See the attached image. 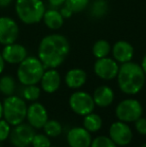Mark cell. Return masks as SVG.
<instances>
[{"label": "cell", "mask_w": 146, "mask_h": 147, "mask_svg": "<svg viewBox=\"0 0 146 147\" xmlns=\"http://www.w3.org/2000/svg\"><path fill=\"white\" fill-rule=\"evenodd\" d=\"M70 51L67 38L60 34H50L40 41L38 58L45 68H57L65 61Z\"/></svg>", "instance_id": "cell-1"}, {"label": "cell", "mask_w": 146, "mask_h": 147, "mask_svg": "<svg viewBox=\"0 0 146 147\" xmlns=\"http://www.w3.org/2000/svg\"><path fill=\"white\" fill-rule=\"evenodd\" d=\"M116 77L120 90L127 95H135L140 92L146 80L141 65L132 61L121 64Z\"/></svg>", "instance_id": "cell-2"}, {"label": "cell", "mask_w": 146, "mask_h": 147, "mask_svg": "<svg viewBox=\"0 0 146 147\" xmlns=\"http://www.w3.org/2000/svg\"><path fill=\"white\" fill-rule=\"evenodd\" d=\"M45 69L46 68L38 57L27 56L18 64L17 78L24 86L34 85L40 82Z\"/></svg>", "instance_id": "cell-3"}, {"label": "cell", "mask_w": 146, "mask_h": 147, "mask_svg": "<svg viewBox=\"0 0 146 147\" xmlns=\"http://www.w3.org/2000/svg\"><path fill=\"white\" fill-rule=\"evenodd\" d=\"M15 11L23 23L35 24L42 20L45 5L42 0H16Z\"/></svg>", "instance_id": "cell-4"}, {"label": "cell", "mask_w": 146, "mask_h": 147, "mask_svg": "<svg viewBox=\"0 0 146 147\" xmlns=\"http://www.w3.org/2000/svg\"><path fill=\"white\" fill-rule=\"evenodd\" d=\"M2 104L3 117L10 125H18L26 119L27 105L24 99L15 95H11L6 97Z\"/></svg>", "instance_id": "cell-5"}, {"label": "cell", "mask_w": 146, "mask_h": 147, "mask_svg": "<svg viewBox=\"0 0 146 147\" xmlns=\"http://www.w3.org/2000/svg\"><path fill=\"white\" fill-rule=\"evenodd\" d=\"M143 108L141 103L136 99H124L118 103L115 109V114L118 120L125 123L135 122L142 116Z\"/></svg>", "instance_id": "cell-6"}, {"label": "cell", "mask_w": 146, "mask_h": 147, "mask_svg": "<svg viewBox=\"0 0 146 147\" xmlns=\"http://www.w3.org/2000/svg\"><path fill=\"white\" fill-rule=\"evenodd\" d=\"M69 106L74 113L80 116H85L93 112L95 103L89 93L85 91H76L69 97Z\"/></svg>", "instance_id": "cell-7"}, {"label": "cell", "mask_w": 146, "mask_h": 147, "mask_svg": "<svg viewBox=\"0 0 146 147\" xmlns=\"http://www.w3.org/2000/svg\"><path fill=\"white\" fill-rule=\"evenodd\" d=\"M35 135L34 128L27 123H20L11 129L9 140L14 147H28L31 145L32 139Z\"/></svg>", "instance_id": "cell-8"}, {"label": "cell", "mask_w": 146, "mask_h": 147, "mask_svg": "<svg viewBox=\"0 0 146 147\" xmlns=\"http://www.w3.org/2000/svg\"><path fill=\"white\" fill-rule=\"evenodd\" d=\"M19 36V26L9 16L0 17V44L7 45L16 42Z\"/></svg>", "instance_id": "cell-9"}, {"label": "cell", "mask_w": 146, "mask_h": 147, "mask_svg": "<svg viewBox=\"0 0 146 147\" xmlns=\"http://www.w3.org/2000/svg\"><path fill=\"white\" fill-rule=\"evenodd\" d=\"M109 137L116 145L126 146L132 140L133 133L128 123L118 120L110 125Z\"/></svg>", "instance_id": "cell-10"}, {"label": "cell", "mask_w": 146, "mask_h": 147, "mask_svg": "<svg viewBox=\"0 0 146 147\" xmlns=\"http://www.w3.org/2000/svg\"><path fill=\"white\" fill-rule=\"evenodd\" d=\"M94 73L103 80H112L118 74L119 65L114 58L103 57L99 58L94 63Z\"/></svg>", "instance_id": "cell-11"}, {"label": "cell", "mask_w": 146, "mask_h": 147, "mask_svg": "<svg viewBox=\"0 0 146 147\" xmlns=\"http://www.w3.org/2000/svg\"><path fill=\"white\" fill-rule=\"evenodd\" d=\"M26 119L28 124L34 129H41L48 120V112L44 105L39 102H33L27 107Z\"/></svg>", "instance_id": "cell-12"}, {"label": "cell", "mask_w": 146, "mask_h": 147, "mask_svg": "<svg viewBox=\"0 0 146 147\" xmlns=\"http://www.w3.org/2000/svg\"><path fill=\"white\" fill-rule=\"evenodd\" d=\"M67 143L70 147H90L91 133L84 127L71 128L67 133Z\"/></svg>", "instance_id": "cell-13"}, {"label": "cell", "mask_w": 146, "mask_h": 147, "mask_svg": "<svg viewBox=\"0 0 146 147\" xmlns=\"http://www.w3.org/2000/svg\"><path fill=\"white\" fill-rule=\"evenodd\" d=\"M3 59L9 64H19L27 57V50L21 44L14 42L11 44L4 45L1 52Z\"/></svg>", "instance_id": "cell-14"}, {"label": "cell", "mask_w": 146, "mask_h": 147, "mask_svg": "<svg viewBox=\"0 0 146 147\" xmlns=\"http://www.w3.org/2000/svg\"><path fill=\"white\" fill-rule=\"evenodd\" d=\"M113 58L118 63H126L131 61L134 55V48L129 42L124 40H119L111 48Z\"/></svg>", "instance_id": "cell-15"}, {"label": "cell", "mask_w": 146, "mask_h": 147, "mask_svg": "<svg viewBox=\"0 0 146 147\" xmlns=\"http://www.w3.org/2000/svg\"><path fill=\"white\" fill-rule=\"evenodd\" d=\"M41 88L46 93H54L60 87L61 77L55 68H48L45 70L40 80Z\"/></svg>", "instance_id": "cell-16"}, {"label": "cell", "mask_w": 146, "mask_h": 147, "mask_svg": "<svg viewBox=\"0 0 146 147\" xmlns=\"http://www.w3.org/2000/svg\"><path fill=\"white\" fill-rule=\"evenodd\" d=\"M92 98L96 106L107 107L112 104V102L114 101V92L109 86L102 85L94 90Z\"/></svg>", "instance_id": "cell-17"}, {"label": "cell", "mask_w": 146, "mask_h": 147, "mask_svg": "<svg viewBox=\"0 0 146 147\" xmlns=\"http://www.w3.org/2000/svg\"><path fill=\"white\" fill-rule=\"evenodd\" d=\"M87 80V74L83 69L73 68L65 75V83L71 89H78L85 84Z\"/></svg>", "instance_id": "cell-18"}, {"label": "cell", "mask_w": 146, "mask_h": 147, "mask_svg": "<svg viewBox=\"0 0 146 147\" xmlns=\"http://www.w3.org/2000/svg\"><path fill=\"white\" fill-rule=\"evenodd\" d=\"M42 20L44 24L51 30H57L62 27L64 23V18L62 17L60 11L56 10L55 8L45 10V13L43 15Z\"/></svg>", "instance_id": "cell-19"}, {"label": "cell", "mask_w": 146, "mask_h": 147, "mask_svg": "<svg viewBox=\"0 0 146 147\" xmlns=\"http://www.w3.org/2000/svg\"><path fill=\"white\" fill-rule=\"evenodd\" d=\"M83 117V127L90 133H95L101 129L102 119L98 114L91 112Z\"/></svg>", "instance_id": "cell-20"}, {"label": "cell", "mask_w": 146, "mask_h": 147, "mask_svg": "<svg viewBox=\"0 0 146 147\" xmlns=\"http://www.w3.org/2000/svg\"><path fill=\"white\" fill-rule=\"evenodd\" d=\"M16 89V82L11 75H4L0 78V93L5 96L14 95Z\"/></svg>", "instance_id": "cell-21"}, {"label": "cell", "mask_w": 146, "mask_h": 147, "mask_svg": "<svg viewBox=\"0 0 146 147\" xmlns=\"http://www.w3.org/2000/svg\"><path fill=\"white\" fill-rule=\"evenodd\" d=\"M111 51V46L109 42H107L104 39H100L97 40L94 43L93 47H92V54L94 55L96 59L103 58V57L108 56V54Z\"/></svg>", "instance_id": "cell-22"}, {"label": "cell", "mask_w": 146, "mask_h": 147, "mask_svg": "<svg viewBox=\"0 0 146 147\" xmlns=\"http://www.w3.org/2000/svg\"><path fill=\"white\" fill-rule=\"evenodd\" d=\"M43 130L48 137H57L62 132V126L57 120L51 119L47 120L45 125L43 126Z\"/></svg>", "instance_id": "cell-23"}, {"label": "cell", "mask_w": 146, "mask_h": 147, "mask_svg": "<svg viewBox=\"0 0 146 147\" xmlns=\"http://www.w3.org/2000/svg\"><path fill=\"white\" fill-rule=\"evenodd\" d=\"M108 10V4L106 0H95L90 8V14L95 18H100L106 14Z\"/></svg>", "instance_id": "cell-24"}, {"label": "cell", "mask_w": 146, "mask_h": 147, "mask_svg": "<svg viewBox=\"0 0 146 147\" xmlns=\"http://www.w3.org/2000/svg\"><path fill=\"white\" fill-rule=\"evenodd\" d=\"M41 89L34 84V85H25L22 90V97L24 100L27 101H36L40 97Z\"/></svg>", "instance_id": "cell-25"}, {"label": "cell", "mask_w": 146, "mask_h": 147, "mask_svg": "<svg viewBox=\"0 0 146 147\" xmlns=\"http://www.w3.org/2000/svg\"><path fill=\"white\" fill-rule=\"evenodd\" d=\"M90 0H66L65 5L68 8H70L73 11V13H79L86 9V7L89 4Z\"/></svg>", "instance_id": "cell-26"}, {"label": "cell", "mask_w": 146, "mask_h": 147, "mask_svg": "<svg viewBox=\"0 0 146 147\" xmlns=\"http://www.w3.org/2000/svg\"><path fill=\"white\" fill-rule=\"evenodd\" d=\"M90 147H117V145L111 140L110 137L100 135L92 139Z\"/></svg>", "instance_id": "cell-27"}, {"label": "cell", "mask_w": 146, "mask_h": 147, "mask_svg": "<svg viewBox=\"0 0 146 147\" xmlns=\"http://www.w3.org/2000/svg\"><path fill=\"white\" fill-rule=\"evenodd\" d=\"M31 145L33 147H50L51 141L46 134L38 133L34 135L31 142Z\"/></svg>", "instance_id": "cell-28"}, {"label": "cell", "mask_w": 146, "mask_h": 147, "mask_svg": "<svg viewBox=\"0 0 146 147\" xmlns=\"http://www.w3.org/2000/svg\"><path fill=\"white\" fill-rule=\"evenodd\" d=\"M10 132H11V125L6 121L5 119H0V142L5 141L9 138Z\"/></svg>", "instance_id": "cell-29"}, {"label": "cell", "mask_w": 146, "mask_h": 147, "mask_svg": "<svg viewBox=\"0 0 146 147\" xmlns=\"http://www.w3.org/2000/svg\"><path fill=\"white\" fill-rule=\"evenodd\" d=\"M135 123V129L141 135H146V118L141 116L140 118L134 122Z\"/></svg>", "instance_id": "cell-30"}, {"label": "cell", "mask_w": 146, "mask_h": 147, "mask_svg": "<svg viewBox=\"0 0 146 147\" xmlns=\"http://www.w3.org/2000/svg\"><path fill=\"white\" fill-rule=\"evenodd\" d=\"M59 11H60V13L63 18H70L71 16L73 15V11L70 9V8L67 7L65 4L63 6H61V9L59 10Z\"/></svg>", "instance_id": "cell-31"}, {"label": "cell", "mask_w": 146, "mask_h": 147, "mask_svg": "<svg viewBox=\"0 0 146 147\" xmlns=\"http://www.w3.org/2000/svg\"><path fill=\"white\" fill-rule=\"evenodd\" d=\"M48 1L52 8H59L64 5L66 0H48Z\"/></svg>", "instance_id": "cell-32"}, {"label": "cell", "mask_w": 146, "mask_h": 147, "mask_svg": "<svg viewBox=\"0 0 146 147\" xmlns=\"http://www.w3.org/2000/svg\"><path fill=\"white\" fill-rule=\"evenodd\" d=\"M12 1L13 0H0V8L8 7L12 3Z\"/></svg>", "instance_id": "cell-33"}, {"label": "cell", "mask_w": 146, "mask_h": 147, "mask_svg": "<svg viewBox=\"0 0 146 147\" xmlns=\"http://www.w3.org/2000/svg\"><path fill=\"white\" fill-rule=\"evenodd\" d=\"M5 63H6V62L4 61L3 56H2L1 52H0V74H1L2 72H3L4 68H5Z\"/></svg>", "instance_id": "cell-34"}, {"label": "cell", "mask_w": 146, "mask_h": 147, "mask_svg": "<svg viewBox=\"0 0 146 147\" xmlns=\"http://www.w3.org/2000/svg\"><path fill=\"white\" fill-rule=\"evenodd\" d=\"M141 67H142V69H143V71H144V73H145V75H146V54L144 55V57L142 58V61H141Z\"/></svg>", "instance_id": "cell-35"}, {"label": "cell", "mask_w": 146, "mask_h": 147, "mask_svg": "<svg viewBox=\"0 0 146 147\" xmlns=\"http://www.w3.org/2000/svg\"><path fill=\"white\" fill-rule=\"evenodd\" d=\"M3 117V104L0 101V119Z\"/></svg>", "instance_id": "cell-36"}, {"label": "cell", "mask_w": 146, "mask_h": 147, "mask_svg": "<svg viewBox=\"0 0 146 147\" xmlns=\"http://www.w3.org/2000/svg\"><path fill=\"white\" fill-rule=\"evenodd\" d=\"M141 147H146V143H144V144H143V145L141 146Z\"/></svg>", "instance_id": "cell-37"}, {"label": "cell", "mask_w": 146, "mask_h": 147, "mask_svg": "<svg viewBox=\"0 0 146 147\" xmlns=\"http://www.w3.org/2000/svg\"><path fill=\"white\" fill-rule=\"evenodd\" d=\"M50 147H56V146H50Z\"/></svg>", "instance_id": "cell-38"}, {"label": "cell", "mask_w": 146, "mask_h": 147, "mask_svg": "<svg viewBox=\"0 0 146 147\" xmlns=\"http://www.w3.org/2000/svg\"><path fill=\"white\" fill-rule=\"evenodd\" d=\"M0 147H1V146H0Z\"/></svg>", "instance_id": "cell-39"}]
</instances>
